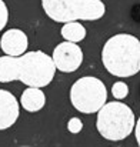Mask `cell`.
<instances>
[{
  "label": "cell",
  "mask_w": 140,
  "mask_h": 147,
  "mask_svg": "<svg viewBox=\"0 0 140 147\" xmlns=\"http://www.w3.org/2000/svg\"><path fill=\"white\" fill-rule=\"evenodd\" d=\"M101 61L116 77H132L140 71V40L129 33L112 36L103 46Z\"/></svg>",
  "instance_id": "6da1fadb"
},
{
  "label": "cell",
  "mask_w": 140,
  "mask_h": 147,
  "mask_svg": "<svg viewBox=\"0 0 140 147\" xmlns=\"http://www.w3.org/2000/svg\"><path fill=\"white\" fill-rule=\"evenodd\" d=\"M136 126L133 110L122 101L106 103L97 111L96 127L100 136L110 142L124 140Z\"/></svg>",
  "instance_id": "7a4b0ae2"
},
{
  "label": "cell",
  "mask_w": 140,
  "mask_h": 147,
  "mask_svg": "<svg viewBox=\"0 0 140 147\" xmlns=\"http://www.w3.org/2000/svg\"><path fill=\"white\" fill-rule=\"evenodd\" d=\"M43 10L56 23L99 20L106 13L101 0H42Z\"/></svg>",
  "instance_id": "3957f363"
},
{
  "label": "cell",
  "mask_w": 140,
  "mask_h": 147,
  "mask_svg": "<svg viewBox=\"0 0 140 147\" xmlns=\"http://www.w3.org/2000/svg\"><path fill=\"white\" fill-rule=\"evenodd\" d=\"M19 80L29 87H46L56 74V64L53 57L42 50L27 51L17 56Z\"/></svg>",
  "instance_id": "277c9868"
},
{
  "label": "cell",
  "mask_w": 140,
  "mask_h": 147,
  "mask_svg": "<svg viewBox=\"0 0 140 147\" xmlns=\"http://www.w3.org/2000/svg\"><path fill=\"white\" fill-rule=\"evenodd\" d=\"M70 101L80 113H97L107 101L106 86L96 77L85 76L73 83L70 89Z\"/></svg>",
  "instance_id": "5b68a950"
},
{
  "label": "cell",
  "mask_w": 140,
  "mask_h": 147,
  "mask_svg": "<svg viewBox=\"0 0 140 147\" xmlns=\"http://www.w3.org/2000/svg\"><path fill=\"white\" fill-rule=\"evenodd\" d=\"M53 61L62 73H73L83 63V50L73 42H62L53 50Z\"/></svg>",
  "instance_id": "8992f818"
},
{
  "label": "cell",
  "mask_w": 140,
  "mask_h": 147,
  "mask_svg": "<svg viewBox=\"0 0 140 147\" xmlns=\"http://www.w3.org/2000/svg\"><path fill=\"white\" fill-rule=\"evenodd\" d=\"M29 46V39L26 33L20 29H10L3 33L0 39V47L4 54L9 56H22L26 53Z\"/></svg>",
  "instance_id": "52a82bcc"
},
{
  "label": "cell",
  "mask_w": 140,
  "mask_h": 147,
  "mask_svg": "<svg viewBox=\"0 0 140 147\" xmlns=\"http://www.w3.org/2000/svg\"><path fill=\"white\" fill-rule=\"evenodd\" d=\"M19 101L10 92L0 90V130L11 127L19 119Z\"/></svg>",
  "instance_id": "ba28073f"
},
{
  "label": "cell",
  "mask_w": 140,
  "mask_h": 147,
  "mask_svg": "<svg viewBox=\"0 0 140 147\" xmlns=\"http://www.w3.org/2000/svg\"><path fill=\"white\" fill-rule=\"evenodd\" d=\"M20 104L22 107L29 111V113H36L40 111L45 104H46V96L40 90V87H29L22 93L20 97Z\"/></svg>",
  "instance_id": "9c48e42d"
},
{
  "label": "cell",
  "mask_w": 140,
  "mask_h": 147,
  "mask_svg": "<svg viewBox=\"0 0 140 147\" xmlns=\"http://www.w3.org/2000/svg\"><path fill=\"white\" fill-rule=\"evenodd\" d=\"M19 80V61L17 56H3L0 57V83H10Z\"/></svg>",
  "instance_id": "30bf717a"
},
{
  "label": "cell",
  "mask_w": 140,
  "mask_h": 147,
  "mask_svg": "<svg viewBox=\"0 0 140 147\" xmlns=\"http://www.w3.org/2000/svg\"><path fill=\"white\" fill-rule=\"evenodd\" d=\"M62 36L64 40H69V42H73V43H79L82 40H85L87 32H86V27L79 23V22H67L63 24L62 27Z\"/></svg>",
  "instance_id": "8fae6325"
},
{
  "label": "cell",
  "mask_w": 140,
  "mask_h": 147,
  "mask_svg": "<svg viewBox=\"0 0 140 147\" xmlns=\"http://www.w3.org/2000/svg\"><path fill=\"white\" fill-rule=\"evenodd\" d=\"M112 94H113V97L117 98V100H123V98L127 97V94H129V86L124 82H116L112 86Z\"/></svg>",
  "instance_id": "7c38bea8"
},
{
  "label": "cell",
  "mask_w": 140,
  "mask_h": 147,
  "mask_svg": "<svg viewBox=\"0 0 140 147\" xmlns=\"http://www.w3.org/2000/svg\"><path fill=\"white\" fill-rule=\"evenodd\" d=\"M83 129V121L79 119V117H72L69 121H67V130L73 134H77L80 133Z\"/></svg>",
  "instance_id": "4fadbf2b"
},
{
  "label": "cell",
  "mask_w": 140,
  "mask_h": 147,
  "mask_svg": "<svg viewBox=\"0 0 140 147\" xmlns=\"http://www.w3.org/2000/svg\"><path fill=\"white\" fill-rule=\"evenodd\" d=\"M7 20H9V10H7V6L3 0H0V32L6 27L7 24Z\"/></svg>",
  "instance_id": "5bb4252c"
},
{
  "label": "cell",
  "mask_w": 140,
  "mask_h": 147,
  "mask_svg": "<svg viewBox=\"0 0 140 147\" xmlns=\"http://www.w3.org/2000/svg\"><path fill=\"white\" fill-rule=\"evenodd\" d=\"M135 136H136L137 144L140 146V117L137 119V123H136V126H135Z\"/></svg>",
  "instance_id": "9a60e30c"
}]
</instances>
